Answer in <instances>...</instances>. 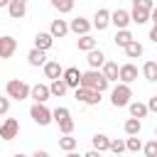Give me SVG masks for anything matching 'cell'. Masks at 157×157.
<instances>
[{"label": "cell", "instance_id": "obj_44", "mask_svg": "<svg viewBox=\"0 0 157 157\" xmlns=\"http://www.w3.org/2000/svg\"><path fill=\"white\" fill-rule=\"evenodd\" d=\"M10 5V0H0V7H7Z\"/></svg>", "mask_w": 157, "mask_h": 157}, {"label": "cell", "instance_id": "obj_10", "mask_svg": "<svg viewBox=\"0 0 157 157\" xmlns=\"http://www.w3.org/2000/svg\"><path fill=\"white\" fill-rule=\"evenodd\" d=\"M91 27H93V25H91L86 17H74V20L69 22V32L81 34V37H83V34H88V29H91Z\"/></svg>", "mask_w": 157, "mask_h": 157}, {"label": "cell", "instance_id": "obj_32", "mask_svg": "<svg viewBox=\"0 0 157 157\" xmlns=\"http://www.w3.org/2000/svg\"><path fill=\"white\" fill-rule=\"evenodd\" d=\"M52 7H54V10H59L61 15H66V12H71V10H74V0H52Z\"/></svg>", "mask_w": 157, "mask_h": 157}, {"label": "cell", "instance_id": "obj_21", "mask_svg": "<svg viewBox=\"0 0 157 157\" xmlns=\"http://www.w3.org/2000/svg\"><path fill=\"white\" fill-rule=\"evenodd\" d=\"M91 142H93V150L105 152V150H108V145H110V137H108V135H103V132H96V135L91 137Z\"/></svg>", "mask_w": 157, "mask_h": 157}, {"label": "cell", "instance_id": "obj_42", "mask_svg": "<svg viewBox=\"0 0 157 157\" xmlns=\"http://www.w3.org/2000/svg\"><path fill=\"white\" fill-rule=\"evenodd\" d=\"M81 157H101V152H98V150H91V152H86V155H81Z\"/></svg>", "mask_w": 157, "mask_h": 157}, {"label": "cell", "instance_id": "obj_16", "mask_svg": "<svg viewBox=\"0 0 157 157\" xmlns=\"http://www.w3.org/2000/svg\"><path fill=\"white\" fill-rule=\"evenodd\" d=\"M52 44H54V37H52L49 32H37V34H34V49L47 52Z\"/></svg>", "mask_w": 157, "mask_h": 157}, {"label": "cell", "instance_id": "obj_3", "mask_svg": "<svg viewBox=\"0 0 157 157\" xmlns=\"http://www.w3.org/2000/svg\"><path fill=\"white\" fill-rule=\"evenodd\" d=\"M130 98H132V88L128 83H118L113 91H110V103L115 108H123V105H130Z\"/></svg>", "mask_w": 157, "mask_h": 157}, {"label": "cell", "instance_id": "obj_40", "mask_svg": "<svg viewBox=\"0 0 157 157\" xmlns=\"http://www.w3.org/2000/svg\"><path fill=\"white\" fill-rule=\"evenodd\" d=\"M150 20H152V22H155V25H157V5H155V7H152V10H150Z\"/></svg>", "mask_w": 157, "mask_h": 157}, {"label": "cell", "instance_id": "obj_22", "mask_svg": "<svg viewBox=\"0 0 157 157\" xmlns=\"http://www.w3.org/2000/svg\"><path fill=\"white\" fill-rule=\"evenodd\" d=\"M128 108H130V115H132V118H137V120H140V118H145V115L150 113V110H147V103H140V101L130 103Z\"/></svg>", "mask_w": 157, "mask_h": 157}, {"label": "cell", "instance_id": "obj_15", "mask_svg": "<svg viewBox=\"0 0 157 157\" xmlns=\"http://www.w3.org/2000/svg\"><path fill=\"white\" fill-rule=\"evenodd\" d=\"M49 34L56 39H61V37H66L69 34V22L66 20H52V27H49Z\"/></svg>", "mask_w": 157, "mask_h": 157}, {"label": "cell", "instance_id": "obj_4", "mask_svg": "<svg viewBox=\"0 0 157 157\" xmlns=\"http://www.w3.org/2000/svg\"><path fill=\"white\" fill-rule=\"evenodd\" d=\"M29 118H32L37 125H42V128H44V125H49V123H52V110H49L44 103H34V105L29 108Z\"/></svg>", "mask_w": 157, "mask_h": 157}, {"label": "cell", "instance_id": "obj_34", "mask_svg": "<svg viewBox=\"0 0 157 157\" xmlns=\"http://www.w3.org/2000/svg\"><path fill=\"white\" fill-rule=\"evenodd\" d=\"M108 150H110L113 155H123V152H125V140H118V137H115V140H110Z\"/></svg>", "mask_w": 157, "mask_h": 157}, {"label": "cell", "instance_id": "obj_41", "mask_svg": "<svg viewBox=\"0 0 157 157\" xmlns=\"http://www.w3.org/2000/svg\"><path fill=\"white\" fill-rule=\"evenodd\" d=\"M150 39H152V42H155V44H157V25H155V27H152V29H150Z\"/></svg>", "mask_w": 157, "mask_h": 157}, {"label": "cell", "instance_id": "obj_47", "mask_svg": "<svg viewBox=\"0 0 157 157\" xmlns=\"http://www.w3.org/2000/svg\"><path fill=\"white\" fill-rule=\"evenodd\" d=\"M155 140H157V130H155Z\"/></svg>", "mask_w": 157, "mask_h": 157}, {"label": "cell", "instance_id": "obj_48", "mask_svg": "<svg viewBox=\"0 0 157 157\" xmlns=\"http://www.w3.org/2000/svg\"><path fill=\"white\" fill-rule=\"evenodd\" d=\"M115 157H123V155H115Z\"/></svg>", "mask_w": 157, "mask_h": 157}, {"label": "cell", "instance_id": "obj_11", "mask_svg": "<svg viewBox=\"0 0 157 157\" xmlns=\"http://www.w3.org/2000/svg\"><path fill=\"white\" fill-rule=\"evenodd\" d=\"M118 78H120V83H132L135 78H137V66L135 64H123L120 66V71H118Z\"/></svg>", "mask_w": 157, "mask_h": 157}, {"label": "cell", "instance_id": "obj_26", "mask_svg": "<svg viewBox=\"0 0 157 157\" xmlns=\"http://www.w3.org/2000/svg\"><path fill=\"white\" fill-rule=\"evenodd\" d=\"M132 39H135V37L130 34V29H118V34H115V44H118V47H123V49H125Z\"/></svg>", "mask_w": 157, "mask_h": 157}, {"label": "cell", "instance_id": "obj_18", "mask_svg": "<svg viewBox=\"0 0 157 157\" xmlns=\"http://www.w3.org/2000/svg\"><path fill=\"white\" fill-rule=\"evenodd\" d=\"M42 69H44L47 78H52V81L61 78V74H64V69H61V64H59V61H47V64H44Z\"/></svg>", "mask_w": 157, "mask_h": 157}, {"label": "cell", "instance_id": "obj_1", "mask_svg": "<svg viewBox=\"0 0 157 157\" xmlns=\"http://www.w3.org/2000/svg\"><path fill=\"white\" fill-rule=\"evenodd\" d=\"M81 88H88V91H98V93H103V91L108 88V78H105L101 71L88 69V71L81 74Z\"/></svg>", "mask_w": 157, "mask_h": 157}, {"label": "cell", "instance_id": "obj_24", "mask_svg": "<svg viewBox=\"0 0 157 157\" xmlns=\"http://www.w3.org/2000/svg\"><path fill=\"white\" fill-rule=\"evenodd\" d=\"M123 128H125V132H128V135L132 137V135H140V130H142V123H140L137 118H128Z\"/></svg>", "mask_w": 157, "mask_h": 157}, {"label": "cell", "instance_id": "obj_29", "mask_svg": "<svg viewBox=\"0 0 157 157\" xmlns=\"http://www.w3.org/2000/svg\"><path fill=\"white\" fill-rule=\"evenodd\" d=\"M66 91H69V88H66V83H64L61 78H56V81H52V83H49V93H52V96H56V98H61Z\"/></svg>", "mask_w": 157, "mask_h": 157}, {"label": "cell", "instance_id": "obj_37", "mask_svg": "<svg viewBox=\"0 0 157 157\" xmlns=\"http://www.w3.org/2000/svg\"><path fill=\"white\" fill-rule=\"evenodd\" d=\"M132 7H142V10L150 12V10L155 7V2H152V0H132Z\"/></svg>", "mask_w": 157, "mask_h": 157}, {"label": "cell", "instance_id": "obj_35", "mask_svg": "<svg viewBox=\"0 0 157 157\" xmlns=\"http://www.w3.org/2000/svg\"><path fill=\"white\" fill-rule=\"evenodd\" d=\"M142 152H145V157H157V140L145 142L142 145Z\"/></svg>", "mask_w": 157, "mask_h": 157}, {"label": "cell", "instance_id": "obj_39", "mask_svg": "<svg viewBox=\"0 0 157 157\" xmlns=\"http://www.w3.org/2000/svg\"><path fill=\"white\" fill-rule=\"evenodd\" d=\"M147 110H152V113H157V93L147 101Z\"/></svg>", "mask_w": 157, "mask_h": 157}, {"label": "cell", "instance_id": "obj_27", "mask_svg": "<svg viewBox=\"0 0 157 157\" xmlns=\"http://www.w3.org/2000/svg\"><path fill=\"white\" fill-rule=\"evenodd\" d=\"M76 47H78L81 52H91V49H96V39H93L91 34H83V37H78Z\"/></svg>", "mask_w": 157, "mask_h": 157}, {"label": "cell", "instance_id": "obj_9", "mask_svg": "<svg viewBox=\"0 0 157 157\" xmlns=\"http://www.w3.org/2000/svg\"><path fill=\"white\" fill-rule=\"evenodd\" d=\"M49 86L47 83H34L32 88H29V98H34V103H47L49 101Z\"/></svg>", "mask_w": 157, "mask_h": 157}, {"label": "cell", "instance_id": "obj_19", "mask_svg": "<svg viewBox=\"0 0 157 157\" xmlns=\"http://www.w3.org/2000/svg\"><path fill=\"white\" fill-rule=\"evenodd\" d=\"M118 71H120V66H118L115 61H105V64L101 66V74L108 78V83H110V81H118Z\"/></svg>", "mask_w": 157, "mask_h": 157}, {"label": "cell", "instance_id": "obj_31", "mask_svg": "<svg viewBox=\"0 0 157 157\" xmlns=\"http://www.w3.org/2000/svg\"><path fill=\"white\" fill-rule=\"evenodd\" d=\"M76 137H71V135H64V137H59V147L64 150V152H74L76 150Z\"/></svg>", "mask_w": 157, "mask_h": 157}, {"label": "cell", "instance_id": "obj_46", "mask_svg": "<svg viewBox=\"0 0 157 157\" xmlns=\"http://www.w3.org/2000/svg\"><path fill=\"white\" fill-rule=\"evenodd\" d=\"M12 157H27V155H22V152H17V155H12Z\"/></svg>", "mask_w": 157, "mask_h": 157}, {"label": "cell", "instance_id": "obj_13", "mask_svg": "<svg viewBox=\"0 0 157 157\" xmlns=\"http://www.w3.org/2000/svg\"><path fill=\"white\" fill-rule=\"evenodd\" d=\"M7 12H10V17H12V20H22V17H25V12H27V0H10Z\"/></svg>", "mask_w": 157, "mask_h": 157}, {"label": "cell", "instance_id": "obj_20", "mask_svg": "<svg viewBox=\"0 0 157 157\" xmlns=\"http://www.w3.org/2000/svg\"><path fill=\"white\" fill-rule=\"evenodd\" d=\"M27 61H29V66H44V64H47V54L39 52V49H29Z\"/></svg>", "mask_w": 157, "mask_h": 157}, {"label": "cell", "instance_id": "obj_5", "mask_svg": "<svg viewBox=\"0 0 157 157\" xmlns=\"http://www.w3.org/2000/svg\"><path fill=\"white\" fill-rule=\"evenodd\" d=\"M20 132V123L17 118H7L2 125H0V140H15Z\"/></svg>", "mask_w": 157, "mask_h": 157}, {"label": "cell", "instance_id": "obj_23", "mask_svg": "<svg viewBox=\"0 0 157 157\" xmlns=\"http://www.w3.org/2000/svg\"><path fill=\"white\" fill-rule=\"evenodd\" d=\"M147 20H150V12H147V10H142V7H132V12H130V22L145 25Z\"/></svg>", "mask_w": 157, "mask_h": 157}, {"label": "cell", "instance_id": "obj_38", "mask_svg": "<svg viewBox=\"0 0 157 157\" xmlns=\"http://www.w3.org/2000/svg\"><path fill=\"white\" fill-rule=\"evenodd\" d=\"M10 110V98L7 96H0V115H5Z\"/></svg>", "mask_w": 157, "mask_h": 157}, {"label": "cell", "instance_id": "obj_28", "mask_svg": "<svg viewBox=\"0 0 157 157\" xmlns=\"http://www.w3.org/2000/svg\"><path fill=\"white\" fill-rule=\"evenodd\" d=\"M142 52H145V49H142V44H140L137 39H132V42L125 47V54H128L130 59H137V56H142Z\"/></svg>", "mask_w": 157, "mask_h": 157}, {"label": "cell", "instance_id": "obj_7", "mask_svg": "<svg viewBox=\"0 0 157 157\" xmlns=\"http://www.w3.org/2000/svg\"><path fill=\"white\" fill-rule=\"evenodd\" d=\"M61 81L66 83V88H78V86H81V71H78L76 66H69V69H64Z\"/></svg>", "mask_w": 157, "mask_h": 157}, {"label": "cell", "instance_id": "obj_30", "mask_svg": "<svg viewBox=\"0 0 157 157\" xmlns=\"http://www.w3.org/2000/svg\"><path fill=\"white\" fill-rule=\"evenodd\" d=\"M66 118H71V110H69L66 105H56V108L52 110V120L61 123V120H66Z\"/></svg>", "mask_w": 157, "mask_h": 157}, {"label": "cell", "instance_id": "obj_2", "mask_svg": "<svg viewBox=\"0 0 157 157\" xmlns=\"http://www.w3.org/2000/svg\"><path fill=\"white\" fill-rule=\"evenodd\" d=\"M29 88H32V86H27L22 78H10V81L5 83V93H7V98H15V101H25V98H29Z\"/></svg>", "mask_w": 157, "mask_h": 157}, {"label": "cell", "instance_id": "obj_45", "mask_svg": "<svg viewBox=\"0 0 157 157\" xmlns=\"http://www.w3.org/2000/svg\"><path fill=\"white\" fill-rule=\"evenodd\" d=\"M66 157H81L78 152H66Z\"/></svg>", "mask_w": 157, "mask_h": 157}, {"label": "cell", "instance_id": "obj_33", "mask_svg": "<svg viewBox=\"0 0 157 157\" xmlns=\"http://www.w3.org/2000/svg\"><path fill=\"white\" fill-rule=\"evenodd\" d=\"M125 150H130V152H137V150H142V142H140V137H137V135L128 137V140H125Z\"/></svg>", "mask_w": 157, "mask_h": 157}, {"label": "cell", "instance_id": "obj_36", "mask_svg": "<svg viewBox=\"0 0 157 157\" xmlns=\"http://www.w3.org/2000/svg\"><path fill=\"white\" fill-rule=\"evenodd\" d=\"M59 130H61L64 135H71V132H74V120H71V118L61 120V123H59Z\"/></svg>", "mask_w": 157, "mask_h": 157}, {"label": "cell", "instance_id": "obj_14", "mask_svg": "<svg viewBox=\"0 0 157 157\" xmlns=\"http://www.w3.org/2000/svg\"><path fill=\"white\" fill-rule=\"evenodd\" d=\"M91 25H93V27H96L98 32H101V29H105V27L110 25V12H108L105 7L96 10V15H93V22H91Z\"/></svg>", "mask_w": 157, "mask_h": 157}, {"label": "cell", "instance_id": "obj_25", "mask_svg": "<svg viewBox=\"0 0 157 157\" xmlns=\"http://www.w3.org/2000/svg\"><path fill=\"white\" fill-rule=\"evenodd\" d=\"M142 76H145L147 81H155V83H157V61H145Z\"/></svg>", "mask_w": 157, "mask_h": 157}, {"label": "cell", "instance_id": "obj_17", "mask_svg": "<svg viewBox=\"0 0 157 157\" xmlns=\"http://www.w3.org/2000/svg\"><path fill=\"white\" fill-rule=\"evenodd\" d=\"M86 54H88V56H86V61H88V66H91V69H96V71H98V69L105 64V54H103L101 49H91V52H86Z\"/></svg>", "mask_w": 157, "mask_h": 157}, {"label": "cell", "instance_id": "obj_43", "mask_svg": "<svg viewBox=\"0 0 157 157\" xmlns=\"http://www.w3.org/2000/svg\"><path fill=\"white\" fill-rule=\"evenodd\" d=\"M32 157H49V152H47V150H37Z\"/></svg>", "mask_w": 157, "mask_h": 157}, {"label": "cell", "instance_id": "obj_12", "mask_svg": "<svg viewBox=\"0 0 157 157\" xmlns=\"http://www.w3.org/2000/svg\"><path fill=\"white\" fill-rule=\"evenodd\" d=\"M110 25H115L118 29H128V25H130V12H128V10H115V12H110Z\"/></svg>", "mask_w": 157, "mask_h": 157}, {"label": "cell", "instance_id": "obj_8", "mask_svg": "<svg viewBox=\"0 0 157 157\" xmlns=\"http://www.w3.org/2000/svg\"><path fill=\"white\" fill-rule=\"evenodd\" d=\"M15 52H17V39L10 34L0 37V59H10Z\"/></svg>", "mask_w": 157, "mask_h": 157}, {"label": "cell", "instance_id": "obj_6", "mask_svg": "<svg viewBox=\"0 0 157 157\" xmlns=\"http://www.w3.org/2000/svg\"><path fill=\"white\" fill-rule=\"evenodd\" d=\"M76 101H78V103H86V105H98V103H101V93L78 86V88H76Z\"/></svg>", "mask_w": 157, "mask_h": 157}]
</instances>
